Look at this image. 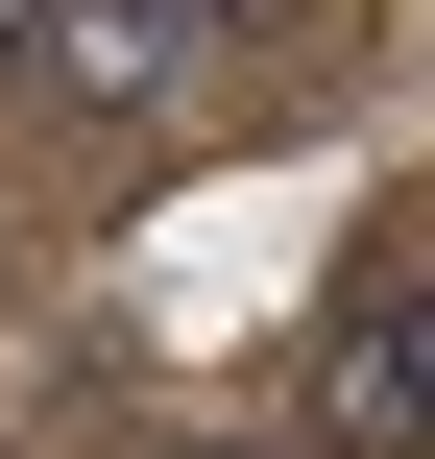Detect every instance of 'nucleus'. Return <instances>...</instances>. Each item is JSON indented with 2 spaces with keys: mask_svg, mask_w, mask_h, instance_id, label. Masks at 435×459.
<instances>
[{
  "mask_svg": "<svg viewBox=\"0 0 435 459\" xmlns=\"http://www.w3.org/2000/svg\"><path fill=\"white\" fill-rule=\"evenodd\" d=\"M218 24H291V0H194V48H218Z\"/></svg>",
  "mask_w": 435,
  "mask_h": 459,
  "instance_id": "20e7f679",
  "label": "nucleus"
},
{
  "mask_svg": "<svg viewBox=\"0 0 435 459\" xmlns=\"http://www.w3.org/2000/svg\"><path fill=\"white\" fill-rule=\"evenodd\" d=\"M315 459H435V242L315 315Z\"/></svg>",
  "mask_w": 435,
  "mask_h": 459,
  "instance_id": "f257e3e1",
  "label": "nucleus"
},
{
  "mask_svg": "<svg viewBox=\"0 0 435 459\" xmlns=\"http://www.w3.org/2000/svg\"><path fill=\"white\" fill-rule=\"evenodd\" d=\"M121 459H291V436H121Z\"/></svg>",
  "mask_w": 435,
  "mask_h": 459,
  "instance_id": "7ed1b4c3",
  "label": "nucleus"
},
{
  "mask_svg": "<svg viewBox=\"0 0 435 459\" xmlns=\"http://www.w3.org/2000/svg\"><path fill=\"white\" fill-rule=\"evenodd\" d=\"M0 73H24V0H0Z\"/></svg>",
  "mask_w": 435,
  "mask_h": 459,
  "instance_id": "39448f33",
  "label": "nucleus"
},
{
  "mask_svg": "<svg viewBox=\"0 0 435 459\" xmlns=\"http://www.w3.org/2000/svg\"><path fill=\"white\" fill-rule=\"evenodd\" d=\"M194 73V0H24V97L48 121H145Z\"/></svg>",
  "mask_w": 435,
  "mask_h": 459,
  "instance_id": "f03ea898",
  "label": "nucleus"
}]
</instances>
